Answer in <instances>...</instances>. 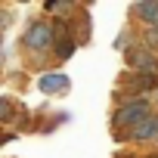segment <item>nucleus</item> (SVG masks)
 <instances>
[{
	"instance_id": "1",
	"label": "nucleus",
	"mask_w": 158,
	"mask_h": 158,
	"mask_svg": "<svg viewBox=\"0 0 158 158\" xmlns=\"http://www.w3.org/2000/svg\"><path fill=\"white\" fill-rule=\"evenodd\" d=\"M149 115H152V112H149V102H146V99H130V102H124V106L115 112V124L133 130V127H136L139 121H146Z\"/></svg>"
},
{
	"instance_id": "2",
	"label": "nucleus",
	"mask_w": 158,
	"mask_h": 158,
	"mask_svg": "<svg viewBox=\"0 0 158 158\" xmlns=\"http://www.w3.org/2000/svg\"><path fill=\"white\" fill-rule=\"evenodd\" d=\"M53 40H56V28H53L50 22H31V28L25 31V44H28L34 53L53 47Z\"/></svg>"
},
{
	"instance_id": "3",
	"label": "nucleus",
	"mask_w": 158,
	"mask_h": 158,
	"mask_svg": "<svg viewBox=\"0 0 158 158\" xmlns=\"http://www.w3.org/2000/svg\"><path fill=\"white\" fill-rule=\"evenodd\" d=\"M127 62L133 65L136 74H155V71H158V59L149 53V47H136V50H130V53H127Z\"/></svg>"
},
{
	"instance_id": "4",
	"label": "nucleus",
	"mask_w": 158,
	"mask_h": 158,
	"mask_svg": "<svg viewBox=\"0 0 158 158\" xmlns=\"http://www.w3.org/2000/svg\"><path fill=\"white\" fill-rule=\"evenodd\" d=\"M37 87H40V93H62V90H68V77L65 74H59V71H50V74H40V81H37Z\"/></svg>"
},
{
	"instance_id": "5",
	"label": "nucleus",
	"mask_w": 158,
	"mask_h": 158,
	"mask_svg": "<svg viewBox=\"0 0 158 158\" xmlns=\"http://www.w3.org/2000/svg\"><path fill=\"white\" fill-rule=\"evenodd\" d=\"M155 136H158V115H149L130 130V139H155Z\"/></svg>"
},
{
	"instance_id": "6",
	"label": "nucleus",
	"mask_w": 158,
	"mask_h": 158,
	"mask_svg": "<svg viewBox=\"0 0 158 158\" xmlns=\"http://www.w3.org/2000/svg\"><path fill=\"white\" fill-rule=\"evenodd\" d=\"M136 13L143 16L146 31H158V3H155V0H152V3H136Z\"/></svg>"
},
{
	"instance_id": "7",
	"label": "nucleus",
	"mask_w": 158,
	"mask_h": 158,
	"mask_svg": "<svg viewBox=\"0 0 158 158\" xmlns=\"http://www.w3.org/2000/svg\"><path fill=\"white\" fill-rule=\"evenodd\" d=\"M152 84H155V74H136L133 81L127 84V90H130V93H143V90H149Z\"/></svg>"
},
{
	"instance_id": "8",
	"label": "nucleus",
	"mask_w": 158,
	"mask_h": 158,
	"mask_svg": "<svg viewBox=\"0 0 158 158\" xmlns=\"http://www.w3.org/2000/svg\"><path fill=\"white\" fill-rule=\"evenodd\" d=\"M0 112H3V121L10 124V118H13V102H10L6 96H3V99H0Z\"/></svg>"
},
{
	"instance_id": "9",
	"label": "nucleus",
	"mask_w": 158,
	"mask_h": 158,
	"mask_svg": "<svg viewBox=\"0 0 158 158\" xmlns=\"http://www.w3.org/2000/svg\"><path fill=\"white\" fill-rule=\"evenodd\" d=\"M146 44L149 47H158V31H146Z\"/></svg>"
},
{
	"instance_id": "10",
	"label": "nucleus",
	"mask_w": 158,
	"mask_h": 158,
	"mask_svg": "<svg viewBox=\"0 0 158 158\" xmlns=\"http://www.w3.org/2000/svg\"><path fill=\"white\" fill-rule=\"evenodd\" d=\"M149 158H158V155H149Z\"/></svg>"
},
{
	"instance_id": "11",
	"label": "nucleus",
	"mask_w": 158,
	"mask_h": 158,
	"mask_svg": "<svg viewBox=\"0 0 158 158\" xmlns=\"http://www.w3.org/2000/svg\"><path fill=\"white\" fill-rule=\"evenodd\" d=\"M155 99H158V93H155Z\"/></svg>"
}]
</instances>
